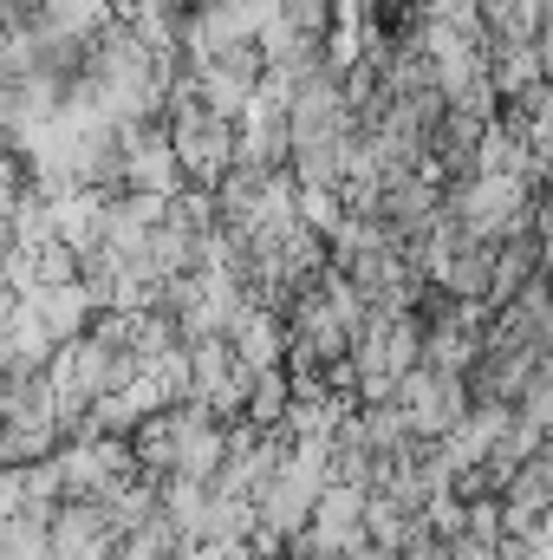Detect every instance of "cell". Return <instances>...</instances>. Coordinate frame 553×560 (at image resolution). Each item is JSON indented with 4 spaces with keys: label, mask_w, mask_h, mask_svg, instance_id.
<instances>
[{
    "label": "cell",
    "mask_w": 553,
    "mask_h": 560,
    "mask_svg": "<svg viewBox=\"0 0 553 560\" xmlns=\"http://www.w3.org/2000/svg\"><path fill=\"white\" fill-rule=\"evenodd\" d=\"M286 411H293V385H286V372H261V378L248 385L242 423H255V430H280Z\"/></svg>",
    "instance_id": "obj_5"
},
{
    "label": "cell",
    "mask_w": 553,
    "mask_h": 560,
    "mask_svg": "<svg viewBox=\"0 0 553 560\" xmlns=\"http://www.w3.org/2000/svg\"><path fill=\"white\" fill-rule=\"evenodd\" d=\"M228 346H235V359H242L248 378H261V372H286V319H280V306L248 300L242 319H235V332H228Z\"/></svg>",
    "instance_id": "obj_4"
},
{
    "label": "cell",
    "mask_w": 553,
    "mask_h": 560,
    "mask_svg": "<svg viewBox=\"0 0 553 560\" xmlns=\"http://www.w3.org/2000/svg\"><path fill=\"white\" fill-rule=\"evenodd\" d=\"M534 52H541V72H548V85H553V0H548V13H541V33H534Z\"/></svg>",
    "instance_id": "obj_6"
},
{
    "label": "cell",
    "mask_w": 553,
    "mask_h": 560,
    "mask_svg": "<svg viewBox=\"0 0 553 560\" xmlns=\"http://www.w3.org/2000/svg\"><path fill=\"white\" fill-rule=\"evenodd\" d=\"M391 405L404 411V423H411L416 443H443V436L456 430V418L469 411V385L416 365L411 378H398V398H391Z\"/></svg>",
    "instance_id": "obj_2"
},
{
    "label": "cell",
    "mask_w": 553,
    "mask_h": 560,
    "mask_svg": "<svg viewBox=\"0 0 553 560\" xmlns=\"http://www.w3.org/2000/svg\"><path fill=\"white\" fill-rule=\"evenodd\" d=\"M163 138L176 150V170H183V189H215L228 170H235V118H215L209 105L202 112H183L163 125Z\"/></svg>",
    "instance_id": "obj_1"
},
{
    "label": "cell",
    "mask_w": 553,
    "mask_h": 560,
    "mask_svg": "<svg viewBox=\"0 0 553 560\" xmlns=\"http://www.w3.org/2000/svg\"><path fill=\"white\" fill-rule=\"evenodd\" d=\"M118 541H125V528L98 502H59L46 515V560H111Z\"/></svg>",
    "instance_id": "obj_3"
}]
</instances>
